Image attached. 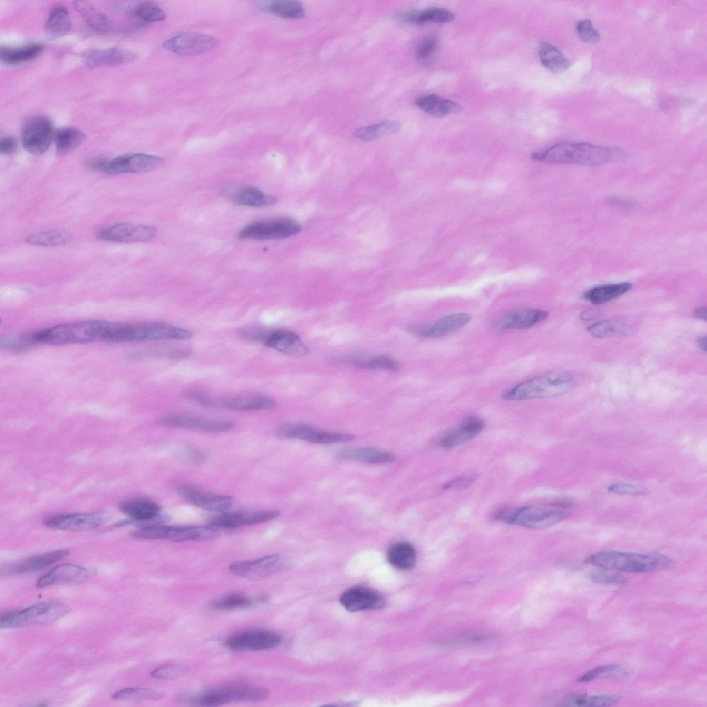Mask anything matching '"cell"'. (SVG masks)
<instances>
[{"label": "cell", "mask_w": 707, "mask_h": 707, "mask_svg": "<svg viewBox=\"0 0 707 707\" xmlns=\"http://www.w3.org/2000/svg\"><path fill=\"white\" fill-rule=\"evenodd\" d=\"M536 161L597 166L619 162L626 154L618 148L583 142H561L531 156Z\"/></svg>", "instance_id": "obj_1"}, {"label": "cell", "mask_w": 707, "mask_h": 707, "mask_svg": "<svg viewBox=\"0 0 707 707\" xmlns=\"http://www.w3.org/2000/svg\"><path fill=\"white\" fill-rule=\"evenodd\" d=\"M584 563L606 570L635 573L666 570L674 565V561L663 554H640L617 550L594 553L585 558Z\"/></svg>", "instance_id": "obj_2"}, {"label": "cell", "mask_w": 707, "mask_h": 707, "mask_svg": "<svg viewBox=\"0 0 707 707\" xmlns=\"http://www.w3.org/2000/svg\"><path fill=\"white\" fill-rule=\"evenodd\" d=\"M577 381L574 372L553 370L524 380L504 392L503 398L522 401L561 396L570 391Z\"/></svg>", "instance_id": "obj_3"}, {"label": "cell", "mask_w": 707, "mask_h": 707, "mask_svg": "<svg viewBox=\"0 0 707 707\" xmlns=\"http://www.w3.org/2000/svg\"><path fill=\"white\" fill-rule=\"evenodd\" d=\"M110 322L90 320L61 324L32 333L35 344L64 345L103 341Z\"/></svg>", "instance_id": "obj_4"}, {"label": "cell", "mask_w": 707, "mask_h": 707, "mask_svg": "<svg viewBox=\"0 0 707 707\" xmlns=\"http://www.w3.org/2000/svg\"><path fill=\"white\" fill-rule=\"evenodd\" d=\"M192 336V333L186 329L163 322H113L108 335L107 342L184 340L191 338Z\"/></svg>", "instance_id": "obj_5"}, {"label": "cell", "mask_w": 707, "mask_h": 707, "mask_svg": "<svg viewBox=\"0 0 707 707\" xmlns=\"http://www.w3.org/2000/svg\"><path fill=\"white\" fill-rule=\"evenodd\" d=\"M571 504L556 501L544 505H528L498 514L504 523L532 529H542L565 520L572 514Z\"/></svg>", "instance_id": "obj_6"}, {"label": "cell", "mask_w": 707, "mask_h": 707, "mask_svg": "<svg viewBox=\"0 0 707 707\" xmlns=\"http://www.w3.org/2000/svg\"><path fill=\"white\" fill-rule=\"evenodd\" d=\"M68 612V608L57 602H40L23 609L1 614V628H17L46 624L57 621Z\"/></svg>", "instance_id": "obj_7"}, {"label": "cell", "mask_w": 707, "mask_h": 707, "mask_svg": "<svg viewBox=\"0 0 707 707\" xmlns=\"http://www.w3.org/2000/svg\"><path fill=\"white\" fill-rule=\"evenodd\" d=\"M188 398L206 407L236 411L271 410L277 407V402L268 396L256 394H242L228 397H215L202 392H193Z\"/></svg>", "instance_id": "obj_8"}, {"label": "cell", "mask_w": 707, "mask_h": 707, "mask_svg": "<svg viewBox=\"0 0 707 707\" xmlns=\"http://www.w3.org/2000/svg\"><path fill=\"white\" fill-rule=\"evenodd\" d=\"M164 159L144 153H126L110 159H98L90 163V167L101 173L119 174L146 173L155 171L164 163Z\"/></svg>", "instance_id": "obj_9"}, {"label": "cell", "mask_w": 707, "mask_h": 707, "mask_svg": "<svg viewBox=\"0 0 707 707\" xmlns=\"http://www.w3.org/2000/svg\"><path fill=\"white\" fill-rule=\"evenodd\" d=\"M290 566L289 560L280 554H271L255 560L240 561L229 566L230 572L249 580H260L284 571Z\"/></svg>", "instance_id": "obj_10"}, {"label": "cell", "mask_w": 707, "mask_h": 707, "mask_svg": "<svg viewBox=\"0 0 707 707\" xmlns=\"http://www.w3.org/2000/svg\"><path fill=\"white\" fill-rule=\"evenodd\" d=\"M275 434L282 438L317 444L347 443L356 438L351 434L324 431L304 424H282L276 427Z\"/></svg>", "instance_id": "obj_11"}, {"label": "cell", "mask_w": 707, "mask_h": 707, "mask_svg": "<svg viewBox=\"0 0 707 707\" xmlns=\"http://www.w3.org/2000/svg\"><path fill=\"white\" fill-rule=\"evenodd\" d=\"M300 225L290 218H279L251 223L241 229V239L276 240L284 239L298 233Z\"/></svg>", "instance_id": "obj_12"}, {"label": "cell", "mask_w": 707, "mask_h": 707, "mask_svg": "<svg viewBox=\"0 0 707 707\" xmlns=\"http://www.w3.org/2000/svg\"><path fill=\"white\" fill-rule=\"evenodd\" d=\"M217 38L202 33L180 32L163 43L167 50L180 56H190L208 52L219 45Z\"/></svg>", "instance_id": "obj_13"}, {"label": "cell", "mask_w": 707, "mask_h": 707, "mask_svg": "<svg viewBox=\"0 0 707 707\" xmlns=\"http://www.w3.org/2000/svg\"><path fill=\"white\" fill-rule=\"evenodd\" d=\"M52 125L46 117L30 119L21 130L23 147L30 153L40 155L46 152L54 137Z\"/></svg>", "instance_id": "obj_14"}, {"label": "cell", "mask_w": 707, "mask_h": 707, "mask_svg": "<svg viewBox=\"0 0 707 707\" xmlns=\"http://www.w3.org/2000/svg\"><path fill=\"white\" fill-rule=\"evenodd\" d=\"M280 636L275 632L257 629L236 633L226 638V646L233 650H264L277 646Z\"/></svg>", "instance_id": "obj_15"}, {"label": "cell", "mask_w": 707, "mask_h": 707, "mask_svg": "<svg viewBox=\"0 0 707 707\" xmlns=\"http://www.w3.org/2000/svg\"><path fill=\"white\" fill-rule=\"evenodd\" d=\"M164 426L172 428L191 429L206 432H224L233 429L235 424L228 420L211 419L190 414L172 413L161 420Z\"/></svg>", "instance_id": "obj_16"}, {"label": "cell", "mask_w": 707, "mask_h": 707, "mask_svg": "<svg viewBox=\"0 0 707 707\" xmlns=\"http://www.w3.org/2000/svg\"><path fill=\"white\" fill-rule=\"evenodd\" d=\"M157 229L151 225L122 222L101 231L99 239L115 242H143L153 239Z\"/></svg>", "instance_id": "obj_17"}, {"label": "cell", "mask_w": 707, "mask_h": 707, "mask_svg": "<svg viewBox=\"0 0 707 707\" xmlns=\"http://www.w3.org/2000/svg\"><path fill=\"white\" fill-rule=\"evenodd\" d=\"M108 516L104 512L61 514L47 518L44 525L49 528L61 530H88L101 526Z\"/></svg>", "instance_id": "obj_18"}, {"label": "cell", "mask_w": 707, "mask_h": 707, "mask_svg": "<svg viewBox=\"0 0 707 707\" xmlns=\"http://www.w3.org/2000/svg\"><path fill=\"white\" fill-rule=\"evenodd\" d=\"M177 493L191 504L209 512H226L235 504L231 496L217 495L182 484L177 487Z\"/></svg>", "instance_id": "obj_19"}, {"label": "cell", "mask_w": 707, "mask_h": 707, "mask_svg": "<svg viewBox=\"0 0 707 707\" xmlns=\"http://www.w3.org/2000/svg\"><path fill=\"white\" fill-rule=\"evenodd\" d=\"M276 510H261L252 512H226L212 518L209 525L219 529H232L266 523L278 516Z\"/></svg>", "instance_id": "obj_20"}, {"label": "cell", "mask_w": 707, "mask_h": 707, "mask_svg": "<svg viewBox=\"0 0 707 707\" xmlns=\"http://www.w3.org/2000/svg\"><path fill=\"white\" fill-rule=\"evenodd\" d=\"M484 421L476 416H472L464 420L456 427L445 432L439 438L438 445L443 449H449L470 441L478 436L484 429Z\"/></svg>", "instance_id": "obj_21"}, {"label": "cell", "mask_w": 707, "mask_h": 707, "mask_svg": "<svg viewBox=\"0 0 707 707\" xmlns=\"http://www.w3.org/2000/svg\"><path fill=\"white\" fill-rule=\"evenodd\" d=\"M340 603L350 612L382 608L385 600L378 592L364 587H354L345 591Z\"/></svg>", "instance_id": "obj_22"}, {"label": "cell", "mask_w": 707, "mask_h": 707, "mask_svg": "<svg viewBox=\"0 0 707 707\" xmlns=\"http://www.w3.org/2000/svg\"><path fill=\"white\" fill-rule=\"evenodd\" d=\"M262 343L267 347L293 357H302L309 352V347L300 337L289 331L277 330L266 333Z\"/></svg>", "instance_id": "obj_23"}, {"label": "cell", "mask_w": 707, "mask_h": 707, "mask_svg": "<svg viewBox=\"0 0 707 707\" xmlns=\"http://www.w3.org/2000/svg\"><path fill=\"white\" fill-rule=\"evenodd\" d=\"M548 312L536 309H522L510 311L494 324V327L498 331L510 329H525L545 320Z\"/></svg>", "instance_id": "obj_24"}, {"label": "cell", "mask_w": 707, "mask_h": 707, "mask_svg": "<svg viewBox=\"0 0 707 707\" xmlns=\"http://www.w3.org/2000/svg\"><path fill=\"white\" fill-rule=\"evenodd\" d=\"M222 192L224 197L238 206L262 207L271 206L277 201L275 196L251 186H230Z\"/></svg>", "instance_id": "obj_25"}, {"label": "cell", "mask_w": 707, "mask_h": 707, "mask_svg": "<svg viewBox=\"0 0 707 707\" xmlns=\"http://www.w3.org/2000/svg\"><path fill=\"white\" fill-rule=\"evenodd\" d=\"M70 551L61 549L35 555L23 561L8 565L1 570L6 574H21L41 570L67 556Z\"/></svg>", "instance_id": "obj_26"}, {"label": "cell", "mask_w": 707, "mask_h": 707, "mask_svg": "<svg viewBox=\"0 0 707 707\" xmlns=\"http://www.w3.org/2000/svg\"><path fill=\"white\" fill-rule=\"evenodd\" d=\"M88 577V570L78 565L64 563L55 566L38 579L36 586L43 588L60 583H77Z\"/></svg>", "instance_id": "obj_27"}, {"label": "cell", "mask_w": 707, "mask_h": 707, "mask_svg": "<svg viewBox=\"0 0 707 707\" xmlns=\"http://www.w3.org/2000/svg\"><path fill=\"white\" fill-rule=\"evenodd\" d=\"M470 319L467 313H452L443 316L430 326L416 329L415 332L423 337H441L461 329Z\"/></svg>", "instance_id": "obj_28"}, {"label": "cell", "mask_w": 707, "mask_h": 707, "mask_svg": "<svg viewBox=\"0 0 707 707\" xmlns=\"http://www.w3.org/2000/svg\"><path fill=\"white\" fill-rule=\"evenodd\" d=\"M83 57L89 67L95 68L102 65H118L128 62L136 58V55L126 49L114 47L106 50H90L83 53Z\"/></svg>", "instance_id": "obj_29"}, {"label": "cell", "mask_w": 707, "mask_h": 707, "mask_svg": "<svg viewBox=\"0 0 707 707\" xmlns=\"http://www.w3.org/2000/svg\"><path fill=\"white\" fill-rule=\"evenodd\" d=\"M224 704L233 701H260L269 697L267 689L244 684H233L216 688Z\"/></svg>", "instance_id": "obj_30"}, {"label": "cell", "mask_w": 707, "mask_h": 707, "mask_svg": "<svg viewBox=\"0 0 707 707\" xmlns=\"http://www.w3.org/2000/svg\"><path fill=\"white\" fill-rule=\"evenodd\" d=\"M596 338L627 336L635 333L634 322L626 317H616L592 324L587 329Z\"/></svg>", "instance_id": "obj_31"}, {"label": "cell", "mask_w": 707, "mask_h": 707, "mask_svg": "<svg viewBox=\"0 0 707 707\" xmlns=\"http://www.w3.org/2000/svg\"><path fill=\"white\" fill-rule=\"evenodd\" d=\"M220 529L212 525L168 527L166 526L165 538L174 542L206 541L220 534Z\"/></svg>", "instance_id": "obj_32"}, {"label": "cell", "mask_w": 707, "mask_h": 707, "mask_svg": "<svg viewBox=\"0 0 707 707\" xmlns=\"http://www.w3.org/2000/svg\"><path fill=\"white\" fill-rule=\"evenodd\" d=\"M122 512L134 521L139 522L157 521L160 516L161 507L155 502L146 498H136L124 501L119 505Z\"/></svg>", "instance_id": "obj_33"}, {"label": "cell", "mask_w": 707, "mask_h": 707, "mask_svg": "<svg viewBox=\"0 0 707 707\" xmlns=\"http://www.w3.org/2000/svg\"><path fill=\"white\" fill-rule=\"evenodd\" d=\"M337 458L374 464L391 463L396 460V456L392 452L374 447L344 449L337 454Z\"/></svg>", "instance_id": "obj_34"}, {"label": "cell", "mask_w": 707, "mask_h": 707, "mask_svg": "<svg viewBox=\"0 0 707 707\" xmlns=\"http://www.w3.org/2000/svg\"><path fill=\"white\" fill-rule=\"evenodd\" d=\"M416 104L423 111L438 117L454 113L461 109L459 104L456 102L443 99L435 94H428L418 97Z\"/></svg>", "instance_id": "obj_35"}, {"label": "cell", "mask_w": 707, "mask_h": 707, "mask_svg": "<svg viewBox=\"0 0 707 707\" xmlns=\"http://www.w3.org/2000/svg\"><path fill=\"white\" fill-rule=\"evenodd\" d=\"M632 287L629 282L599 285L586 291L584 298L594 304H603L621 296Z\"/></svg>", "instance_id": "obj_36"}, {"label": "cell", "mask_w": 707, "mask_h": 707, "mask_svg": "<svg viewBox=\"0 0 707 707\" xmlns=\"http://www.w3.org/2000/svg\"><path fill=\"white\" fill-rule=\"evenodd\" d=\"M387 558L389 563L400 570L411 568L416 561V552L409 542L398 541L391 545L387 550Z\"/></svg>", "instance_id": "obj_37"}, {"label": "cell", "mask_w": 707, "mask_h": 707, "mask_svg": "<svg viewBox=\"0 0 707 707\" xmlns=\"http://www.w3.org/2000/svg\"><path fill=\"white\" fill-rule=\"evenodd\" d=\"M71 28L70 16L62 6L55 7L50 12L44 26L46 36L54 39L67 34Z\"/></svg>", "instance_id": "obj_38"}, {"label": "cell", "mask_w": 707, "mask_h": 707, "mask_svg": "<svg viewBox=\"0 0 707 707\" xmlns=\"http://www.w3.org/2000/svg\"><path fill=\"white\" fill-rule=\"evenodd\" d=\"M74 7L88 25L97 32H108L112 28L110 19L86 1H76Z\"/></svg>", "instance_id": "obj_39"}, {"label": "cell", "mask_w": 707, "mask_h": 707, "mask_svg": "<svg viewBox=\"0 0 707 707\" xmlns=\"http://www.w3.org/2000/svg\"><path fill=\"white\" fill-rule=\"evenodd\" d=\"M454 18V15L450 11L438 7L411 10L403 16V19L405 21L415 25L428 22L444 23L452 21Z\"/></svg>", "instance_id": "obj_40"}, {"label": "cell", "mask_w": 707, "mask_h": 707, "mask_svg": "<svg viewBox=\"0 0 707 707\" xmlns=\"http://www.w3.org/2000/svg\"><path fill=\"white\" fill-rule=\"evenodd\" d=\"M538 54L543 66L552 72H563L570 66L566 57L548 42L543 41L539 44Z\"/></svg>", "instance_id": "obj_41"}, {"label": "cell", "mask_w": 707, "mask_h": 707, "mask_svg": "<svg viewBox=\"0 0 707 707\" xmlns=\"http://www.w3.org/2000/svg\"><path fill=\"white\" fill-rule=\"evenodd\" d=\"M41 43H30L18 47H1L0 50L1 59L9 64H16L30 61L36 57L43 50Z\"/></svg>", "instance_id": "obj_42"}, {"label": "cell", "mask_w": 707, "mask_h": 707, "mask_svg": "<svg viewBox=\"0 0 707 707\" xmlns=\"http://www.w3.org/2000/svg\"><path fill=\"white\" fill-rule=\"evenodd\" d=\"M57 153L64 155L79 146L86 139L85 134L74 127L57 129L54 133Z\"/></svg>", "instance_id": "obj_43"}, {"label": "cell", "mask_w": 707, "mask_h": 707, "mask_svg": "<svg viewBox=\"0 0 707 707\" xmlns=\"http://www.w3.org/2000/svg\"><path fill=\"white\" fill-rule=\"evenodd\" d=\"M72 235L64 230H50L28 235L26 241L28 244L37 246H58L70 242Z\"/></svg>", "instance_id": "obj_44"}, {"label": "cell", "mask_w": 707, "mask_h": 707, "mask_svg": "<svg viewBox=\"0 0 707 707\" xmlns=\"http://www.w3.org/2000/svg\"><path fill=\"white\" fill-rule=\"evenodd\" d=\"M260 6L263 10L282 18L298 19L305 15L303 5L296 1H271Z\"/></svg>", "instance_id": "obj_45"}, {"label": "cell", "mask_w": 707, "mask_h": 707, "mask_svg": "<svg viewBox=\"0 0 707 707\" xmlns=\"http://www.w3.org/2000/svg\"><path fill=\"white\" fill-rule=\"evenodd\" d=\"M400 124L392 120H385L378 124L362 126L355 132L356 136L362 141H372L380 137L391 135L397 133Z\"/></svg>", "instance_id": "obj_46"}, {"label": "cell", "mask_w": 707, "mask_h": 707, "mask_svg": "<svg viewBox=\"0 0 707 707\" xmlns=\"http://www.w3.org/2000/svg\"><path fill=\"white\" fill-rule=\"evenodd\" d=\"M621 695L603 694L597 695H579L568 698L564 705L569 706L599 707L614 706L619 703Z\"/></svg>", "instance_id": "obj_47"}, {"label": "cell", "mask_w": 707, "mask_h": 707, "mask_svg": "<svg viewBox=\"0 0 707 707\" xmlns=\"http://www.w3.org/2000/svg\"><path fill=\"white\" fill-rule=\"evenodd\" d=\"M349 362L359 369H383L391 371L400 369L398 362L387 355H378L368 358H352Z\"/></svg>", "instance_id": "obj_48"}, {"label": "cell", "mask_w": 707, "mask_h": 707, "mask_svg": "<svg viewBox=\"0 0 707 707\" xmlns=\"http://www.w3.org/2000/svg\"><path fill=\"white\" fill-rule=\"evenodd\" d=\"M628 675L626 668L619 664H609L595 668L578 679L579 682H590L599 679L620 677Z\"/></svg>", "instance_id": "obj_49"}, {"label": "cell", "mask_w": 707, "mask_h": 707, "mask_svg": "<svg viewBox=\"0 0 707 707\" xmlns=\"http://www.w3.org/2000/svg\"><path fill=\"white\" fill-rule=\"evenodd\" d=\"M162 695L151 689L144 688H126L114 693L112 698L117 700L157 699Z\"/></svg>", "instance_id": "obj_50"}, {"label": "cell", "mask_w": 707, "mask_h": 707, "mask_svg": "<svg viewBox=\"0 0 707 707\" xmlns=\"http://www.w3.org/2000/svg\"><path fill=\"white\" fill-rule=\"evenodd\" d=\"M134 13L139 19L146 22L162 21L166 18V14L162 8L157 3L149 1L139 3L135 8Z\"/></svg>", "instance_id": "obj_51"}, {"label": "cell", "mask_w": 707, "mask_h": 707, "mask_svg": "<svg viewBox=\"0 0 707 707\" xmlns=\"http://www.w3.org/2000/svg\"><path fill=\"white\" fill-rule=\"evenodd\" d=\"M252 603V600L244 595L230 594L215 601L212 607L216 610H233L250 606Z\"/></svg>", "instance_id": "obj_52"}, {"label": "cell", "mask_w": 707, "mask_h": 707, "mask_svg": "<svg viewBox=\"0 0 707 707\" xmlns=\"http://www.w3.org/2000/svg\"><path fill=\"white\" fill-rule=\"evenodd\" d=\"M1 347L12 351H21L34 345L32 333L20 334L1 339Z\"/></svg>", "instance_id": "obj_53"}, {"label": "cell", "mask_w": 707, "mask_h": 707, "mask_svg": "<svg viewBox=\"0 0 707 707\" xmlns=\"http://www.w3.org/2000/svg\"><path fill=\"white\" fill-rule=\"evenodd\" d=\"M608 490L619 495L645 496L648 494V489L643 486L624 482L612 483Z\"/></svg>", "instance_id": "obj_54"}, {"label": "cell", "mask_w": 707, "mask_h": 707, "mask_svg": "<svg viewBox=\"0 0 707 707\" xmlns=\"http://www.w3.org/2000/svg\"><path fill=\"white\" fill-rule=\"evenodd\" d=\"M187 669L182 666L168 664L153 670L151 672L152 677L159 679H173L186 673Z\"/></svg>", "instance_id": "obj_55"}, {"label": "cell", "mask_w": 707, "mask_h": 707, "mask_svg": "<svg viewBox=\"0 0 707 707\" xmlns=\"http://www.w3.org/2000/svg\"><path fill=\"white\" fill-rule=\"evenodd\" d=\"M438 44V37L434 34L425 37L418 44L416 53L420 60H427L434 54Z\"/></svg>", "instance_id": "obj_56"}, {"label": "cell", "mask_w": 707, "mask_h": 707, "mask_svg": "<svg viewBox=\"0 0 707 707\" xmlns=\"http://www.w3.org/2000/svg\"><path fill=\"white\" fill-rule=\"evenodd\" d=\"M577 31L579 38L585 43H595L600 39L599 32L589 20L579 21L577 25Z\"/></svg>", "instance_id": "obj_57"}, {"label": "cell", "mask_w": 707, "mask_h": 707, "mask_svg": "<svg viewBox=\"0 0 707 707\" xmlns=\"http://www.w3.org/2000/svg\"><path fill=\"white\" fill-rule=\"evenodd\" d=\"M589 579L596 583L605 584H623L626 579L617 574L594 571L588 574Z\"/></svg>", "instance_id": "obj_58"}, {"label": "cell", "mask_w": 707, "mask_h": 707, "mask_svg": "<svg viewBox=\"0 0 707 707\" xmlns=\"http://www.w3.org/2000/svg\"><path fill=\"white\" fill-rule=\"evenodd\" d=\"M476 479L474 475H467L453 478L444 485L445 490H461L469 486Z\"/></svg>", "instance_id": "obj_59"}, {"label": "cell", "mask_w": 707, "mask_h": 707, "mask_svg": "<svg viewBox=\"0 0 707 707\" xmlns=\"http://www.w3.org/2000/svg\"><path fill=\"white\" fill-rule=\"evenodd\" d=\"M17 148L16 140L9 136L2 137L0 141V151L2 154L10 155L13 153Z\"/></svg>", "instance_id": "obj_60"}, {"label": "cell", "mask_w": 707, "mask_h": 707, "mask_svg": "<svg viewBox=\"0 0 707 707\" xmlns=\"http://www.w3.org/2000/svg\"><path fill=\"white\" fill-rule=\"evenodd\" d=\"M694 316L697 318L706 320V308L704 307H700L694 310Z\"/></svg>", "instance_id": "obj_61"}, {"label": "cell", "mask_w": 707, "mask_h": 707, "mask_svg": "<svg viewBox=\"0 0 707 707\" xmlns=\"http://www.w3.org/2000/svg\"><path fill=\"white\" fill-rule=\"evenodd\" d=\"M597 316V312L594 311V310H591L590 309V310H587V311H583L581 314V318L583 320H592L594 318H595Z\"/></svg>", "instance_id": "obj_62"}, {"label": "cell", "mask_w": 707, "mask_h": 707, "mask_svg": "<svg viewBox=\"0 0 707 707\" xmlns=\"http://www.w3.org/2000/svg\"><path fill=\"white\" fill-rule=\"evenodd\" d=\"M697 344H698L699 347L702 351H706V337L705 336H701L698 339Z\"/></svg>", "instance_id": "obj_63"}]
</instances>
